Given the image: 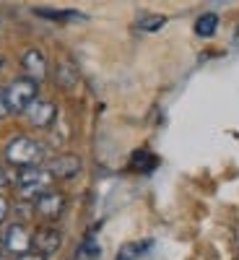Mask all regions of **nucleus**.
<instances>
[{"instance_id":"19","label":"nucleus","mask_w":239,"mask_h":260,"mask_svg":"<svg viewBox=\"0 0 239 260\" xmlns=\"http://www.w3.org/2000/svg\"><path fill=\"white\" fill-rule=\"evenodd\" d=\"M11 182V177H8V169H6V164L0 161V187H6Z\"/></svg>"},{"instance_id":"21","label":"nucleus","mask_w":239,"mask_h":260,"mask_svg":"<svg viewBox=\"0 0 239 260\" xmlns=\"http://www.w3.org/2000/svg\"><path fill=\"white\" fill-rule=\"evenodd\" d=\"M0 71H3V57H0Z\"/></svg>"},{"instance_id":"6","label":"nucleus","mask_w":239,"mask_h":260,"mask_svg":"<svg viewBox=\"0 0 239 260\" xmlns=\"http://www.w3.org/2000/svg\"><path fill=\"white\" fill-rule=\"evenodd\" d=\"M81 167H83V161L76 154H60V156L50 159L45 169L52 175V180H71L81 172Z\"/></svg>"},{"instance_id":"10","label":"nucleus","mask_w":239,"mask_h":260,"mask_svg":"<svg viewBox=\"0 0 239 260\" xmlns=\"http://www.w3.org/2000/svg\"><path fill=\"white\" fill-rule=\"evenodd\" d=\"M216 29H219V16L216 13H203L198 21H195V34L198 37H213Z\"/></svg>"},{"instance_id":"1","label":"nucleus","mask_w":239,"mask_h":260,"mask_svg":"<svg viewBox=\"0 0 239 260\" xmlns=\"http://www.w3.org/2000/svg\"><path fill=\"white\" fill-rule=\"evenodd\" d=\"M45 156V148H42V143H37L34 138L29 136H16L13 141H8L6 146V159L21 169L26 167H37V161Z\"/></svg>"},{"instance_id":"11","label":"nucleus","mask_w":239,"mask_h":260,"mask_svg":"<svg viewBox=\"0 0 239 260\" xmlns=\"http://www.w3.org/2000/svg\"><path fill=\"white\" fill-rule=\"evenodd\" d=\"M130 167L138 169V172H151L156 167V156H151L148 151H135L133 159H130Z\"/></svg>"},{"instance_id":"7","label":"nucleus","mask_w":239,"mask_h":260,"mask_svg":"<svg viewBox=\"0 0 239 260\" xmlns=\"http://www.w3.org/2000/svg\"><path fill=\"white\" fill-rule=\"evenodd\" d=\"M21 71H24L26 78L39 83L42 78L47 76V57H45V52L37 50V47L24 50V55H21Z\"/></svg>"},{"instance_id":"12","label":"nucleus","mask_w":239,"mask_h":260,"mask_svg":"<svg viewBox=\"0 0 239 260\" xmlns=\"http://www.w3.org/2000/svg\"><path fill=\"white\" fill-rule=\"evenodd\" d=\"M148 247H151V242H130V245L120 247L117 260H135V257L146 255V250H148Z\"/></svg>"},{"instance_id":"15","label":"nucleus","mask_w":239,"mask_h":260,"mask_svg":"<svg viewBox=\"0 0 239 260\" xmlns=\"http://www.w3.org/2000/svg\"><path fill=\"white\" fill-rule=\"evenodd\" d=\"M161 24H166L164 16H151V18H143L141 21V29L143 31H156V29H161Z\"/></svg>"},{"instance_id":"8","label":"nucleus","mask_w":239,"mask_h":260,"mask_svg":"<svg viewBox=\"0 0 239 260\" xmlns=\"http://www.w3.org/2000/svg\"><path fill=\"white\" fill-rule=\"evenodd\" d=\"M3 245L13 255H24V252L31 250V234L24 224H11L3 234Z\"/></svg>"},{"instance_id":"13","label":"nucleus","mask_w":239,"mask_h":260,"mask_svg":"<svg viewBox=\"0 0 239 260\" xmlns=\"http://www.w3.org/2000/svg\"><path fill=\"white\" fill-rule=\"evenodd\" d=\"M96 257H99V245L89 237V240L81 245V250H78V260H96Z\"/></svg>"},{"instance_id":"14","label":"nucleus","mask_w":239,"mask_h":260,"mask_svg":"<svg viewBox=\"0 0 239 260\" xmlns=\"http://www.w3.org/2000/svg\"><path fill=\"white\" fill-rule=\"evenodd\" d=\"M39 16L45 18H55V21H73V18H86L81 13H73V11H65V13H57V11H37Z\"/></svg>"},{"instance_id":"9","label":"nucleus","mask_w":239,"mask_h":260,"mask_svg":"<svg viewBox=\"0 0 239 260\" xmlns=\"http://www.w3.org/2000/svg\"><path fill=\"white\" fill-rule=\"evenodd\" d=\"M26 117L34 127H50L57 117V107L50 102V99H37L29 104V110H26Z\"/></svg>"},{"instance_id":"18","label":"nucleus","mask_w":239,"mask_h":260,"mask_svg":"<svg viewBox=\"0 0 239 260\" xmlns=\"http://www.w3.org/2000/svg\"><path fill=\"white\" fill-rule=\"evenodd\" d=\"M13 260H47V257L39 255V252H24V255H16Z\"/></svg>"},{"instance_id":"20","label":"nucleus","mask_w":239,"mask_h":260,"mask_svg":"<svg viewBox=\"0 0 239 260\" xmlns=\"http://www.w3.org/2000/svg\"><path fill=\"white\" fill-rule=\"evenodd\" d=\"M3 250H6V245H3V237H0V255H3Z\"/></svg>"},{"instance_id":"2","label":"nucleus","mask_w":239,"mask_h":260,"mask_svg":"<svg viewBox=\"0 0 239 260\" xmlns=\"http://www.w3.org/2000/svg\"><path fill=\"white\" fill-rule=\"evenodd\" d=\"M52 185V175L47 169H42V167H26V169H21L18 172V177H16V190L21 198H39L42 192H47Z\"/></svg>"},{"instance_id":"16","label":"nucleus","mask_w":239,"mask_h":260,"mask_svg":"<svg viewBox=\"0 0 239 260\" xmlns=\"http://www.w3.org/2000/svg\"><path fill=\"white\" fill-rule=\"evenodd\" d=\"M11 110H8V99H6V89H0V120H3L6 115H8Z\"/></svg>"},{"instance_id":"3","label":"nucleus","mask_w":239,"mask_h":260,"mask_svg":"<svg viewBox=\"0 0 239 260\" xmlns=\"http://www.w3.org/2000/svg\"><path fill=\"white\" fill-rule=\"evenodd\" d=\"M6 99H8V110L11 112H26L29 104L39 99V86H37V81H31L26 76H18V78H13L8 83Z\"/></svg>"},{"instance_id":"5","label":"nucleus","mask_w":239,"mask_h":260,"mask_svg":"<svg viewBox=\"0 0 239 260\" xmlns=\"http://www.w3.org/2000/svg\"><path fill=\"white\" fill-rule=\"evenodd\" d=\"M34 211L42 216V219H60L62 211H65V195L57 192V190H47V192H42L39 198L34 201Z\"/></svg>"},{"instance_id":"17","label":"nucleus","mask_w":239,"mask_h":260,"mask_svg":"<svg viewBox=\"0 0 239 260\" xmlns=\"http://www.w3.org/2000/svg\"><path fill=\"white\" fill-rule=\"evenodd\" d=\"M8 211H11V206H8V201L0 195V224H3L6 219H8Z\"/></svg>"},{"instance_id":"4","label":"nucleus","mask_w":239,"mask_h":260,"mask_svg":"<svg viewBox=\"0 0 239 260\" xmlns=\"http://www.w3.org/2000/svg\"><path fill=\"white\" fill-rule=\"evenodd\" d=\"M60 245H62V234H60L55 226H39V229L31 234V247H34V252L45 255V257L55 255V252L60 250Z\"/></svg>"}]
</instances>
